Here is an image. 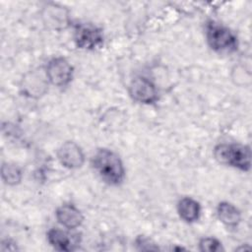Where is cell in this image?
Returning a JSON list of instances; mask_svg holds the SVG:
<instances>
[{
  "mask_svg": "<svg viewBox=\"0 0 252 252\" xmlns=\"http://www.w3.org/2000/svg\"><path fill=\"white\" fill-rule=\"evenodd\" d=\"M92 167L107 185L119 186L126 177V169L120 156L108 148L97 149L91 159Z\"/></svg>",
  "mask_w": 252,
  "mask_h": 252,
  "instance_id": "obj_1",
  "label": "cell"
},
{
  "mask_svg": "<svg viewBox=\"0 0 252 252\" xmlns=\"http://www.w3.org/2000/svg\"><path fill=\"white\" fill-rule=\"evenodd\" d=\"M215 159L225 166L248 172L251 169V149L240 143H220L214 147Z\"/></svg>",
  "mask_w": 252,
  "mask_h": 252,
  "instance_id": "obj_2",
  "label": "cell"
},
{
  "mask_svg": "<svg viewBox=\"0 0 252 252\" xmlns=\"http://www.w3.org/2000/svg\"><path fill=\"white\" fill-rule=\"evenodd\" d=\"M205 38L208 46L219 54L234 53L239 46L236 33L228 27L215 20H209L206 23Z\"/></svg>",
  "mask_w": 252,
  "mask_h": 252,
  "instance_id": "obj_3",
  "label": "cell"
},
{
  "mask_svg": "<svg viewBox=\"0 0 252 252\" xmlns=\"http://www.w3.org/2000/svg\"><path fill=\"white\" fill-rule=\"evenodd\" d=\"M73 40L77 48L94 51L101 48L104 43L103 31L94 24L79 23L74 27Z\"/></svg>",
  "mask_w": 252,
  "mask_h": 252,
  "instance_id": "obj_4",
  "label": "cell"
},
{
  "mask_svg": "<svg viewBox=\"0 0 252 252\" xmlns=\"http://www.w3.org/2000/svg\"><path fill=\"white\" fill-rule=\"evenodd\" d=\"M43 69L49 84L56 88H66L73 81L74 67L63 56L52 57Z\"/></svg>",
  "mask_w": 252,
  "mask_h": 252,
  "instance_id": "obj_5",
  "label": "cell"
},
{
  "mask_svg": "<svg viewBox=\"0 0 252 252\" xmlns=\"http://www.w3.org/2000/svg\"><path fill=\"white\" fill-rule=\"evenodd\" d=\"M128 94L133 101L145 105L155 104L159 98L157 85L146 76L134 77L128 86Z\"/></svg>",
  "mask_w": 252,
  "mask_h": 252,
  "instance_id": "obj_6",
  "label": "cell"
},
{
  "mask_svg": "<svg viewBox=\"0 0 252 252\" xmlns=\"http://www.w3.org/2000/svg\"><path fill=\"white\" fill-rule=\"evenodd\" d=\"M48 85L49 82L44 69L32 70L23 77L20 84V91L22 94L27 97L39 98L46 94Z\"/></svg>",
  "mask_w": 252,
  "mask_h": 252,
  "instance_id": "obj_7",
  "label": "cell"
},
{
  "mask_svg": "<svg viewBox=\"0 0 252 252\" xmlns=\"http://www.w3.org/2000/svg\"><path fill=\"white\" fill-rule=\"evenodd\" d=\"M57 159L60 164L67 169H79L86 160L85 153L82 147L75 141H65L60 145L56 152Z\"/></svg>",
  "mask_w": 252,
  "mask_h": 252,
  "instance_id": "obj_8",
  "label": "cell"
},
{
  "mask_svg": "<svg viewBox=\"0 0 252 252\" xmlns=\"http://www.w3.org/2000/svg\"><path fill=\"white\" fill-rule=\"evenodd\" d=\"M69 229L52 227L46 232V240L55 250L70 252L77 249L80 239L78 234H73Z\"/></svg>",
  "mask_w": 252,
  "mask_h": 252,
  "instance_id": "obj_9",
  "label": "cell"
},
{
  "mask_svg": "<svg viewBox=\"0 0 252 252\" xmlns=\"http://www.w3.org/2000/svg\"><path fill=\"white\" fill-rule=\"evenodd\" d=\"M55 219L62 227L69 230L80 227L85 220L83 212L72 203L60 205L55 211Z\"/></svg>",
  "mask_w": 252,
  "mask_h": 252,
  "instance_id": "obj_10",
  "label": "cell"
},
{
  "mask_svg": "<svg viewBox=\"0 0 252 252\" xmlns=\"http://www.w3.org/2000/svg\"><path fill=\"white\" fill-rule=\"evenodd\" d=\"M176 212L179 218L186 223H194L199 220L202 214V206L196 199L185 196L176 204Z\"/></svg>",
  "mask_w": 252,
  "mask_h": 252,
  "instance_id": "obj_11",
  "label": "cell"
},
{
  "mask_svg": "<svg viewBox=\"0 0 252 252\" xmlns=\"http://www.w3.org/2000/svg\"><path fill=\"white\" fill-rule=\"evenodd\" d=\"M216 215L218 220L228 228H235L242 220L240 210L228 201L219 202L216 207Z\"/></svg>",
  "mask_w": 252,
  "mask_h": 252,
  "instance_id": "obj_12",
  "label": "cell"
},
{
  "mask_svg": "<svg viewBox=\"0 0 252 252\" xmlns=\"http://www.w3.org/2000/svg\"><path fill=\"white\" fill-rule=\"evenodd\" d=\"M42 18L44 23L53 30L65 29L70 24L68 11L56 4H48L44 7Z\"/></svg>",
  "mask_w": 252,
  "mask_h": 252,
  "instance_id": "obj_13",
  "label": "cell"
},
{
  "mask_svg": "<svg viewBox=\"0 0 252 252\" xmlns=\"http://www.w3.org/2000/svg\"><path fill=\"white\" fill-rule=\"evenodd\" d=\"M23 170L16 163L3 162L1 166V178L4 184L8 186H16L22 182Z\"/></svg>",
  "mask_w": 252,
  "mask_h": 252,
  "instance_id": "obj_14",
  "label": "cell"
},
{
  "mask_svg": "<svg viewBox=\"0 0 252 252\" xmlns=\"http://www.w3.org/2000/svg\"><path fill=\"white\" fill-rule=\"evenodd\" d=\"M198 246L199 250L202 252H220L224 250L221 241L214 236H207L201 238L199 240Z\"/></svg>",
  "mask_w": 252,
  "mask_h": 252,
  "instance_id": "obj_15",
  "label": "cell"
},
{
  "mask_svg": "<svg viewBox=\"0 0 252 252\" xmlns=\"http://www.w3.org/2000/svg\"><path fill=\"white\" fill-rule=\"evenodd\" d=\"M135 244L138 248V250L142 251H156L158 250V246L156 245V243L149 237L145 235H139L135 239Z\"/></svg>",
  "mask_w": 252,
  "mask_h": 252,
  "instance_id": "obj_16",
  "label": "cell"
},
{
  "mask_svg": "<svg viewBox=\"0 0 252 252\" xmlns=\"http://www.w3.org/2000/svg\"><path fill=\"white\" fill-rule=\"evenodd\" d=\"M18 246H17V243L8 238V239H4L2 240V243H1V250L2 251H6V250H18Z\"/></svg>",
  "mask_w": 252,
  "mask_h": 252,
  "instance_id": "obj_17",
  "label": "cell"
}]
</instances>
